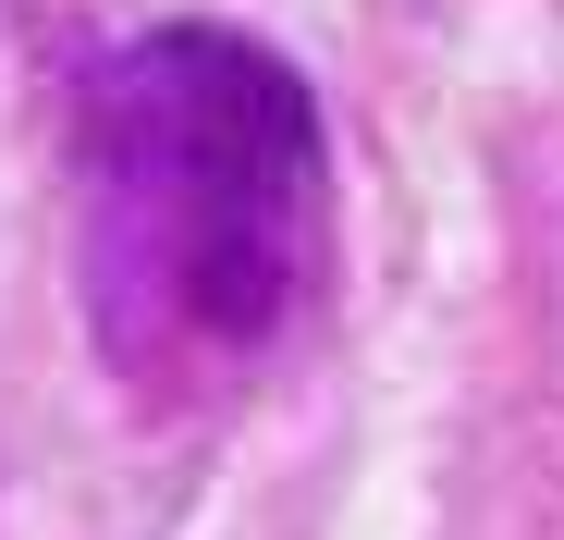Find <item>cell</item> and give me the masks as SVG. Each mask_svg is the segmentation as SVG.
I'll return each instance as SVG.
<instances>
[{
    "label": "cell",
    "mask_w": 564,
    "mask_h": 540,
    "mask_svg": "<svg viewBox=\"0 0 564 540\" xmlns=\"http://www.w3.org/2000/svg\"><path fill=\"white\" fill-rule=\"evenodd\" d=\"M86 320L123 381H221L295 332L332 258L307 74L234 25H160L86 74Z\"/></svg>",
    "instance_id": "1"
}]
</instances>
